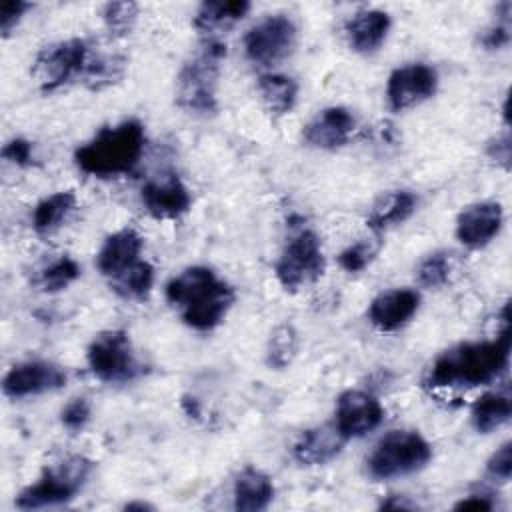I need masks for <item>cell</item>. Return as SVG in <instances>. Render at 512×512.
<instances>
[{
  "instance_id": "1",
  "label": "cell",
  "mask_w": 512,
  "mask_h": 512,
  "mask_svg": "<svg viewBox=\"0 0 512 512\" xmlns=\"http://www.w3.org/2000/svg\"><path fill=\"white\" fill-rule=\"evenodd\" d=\"M510 360V322L494 340L462 342L444 350L428 368V388H474L496 380Z\"/></svg>"
},
{
  "instance_id": "2",
  "label": "cell",
  "mask_w": 512,
  "mask_h": 512,
  "mask_svg": "<svg viewBox=\"0 0 512 512\" xmlns=\"http://www.w3.org/2000/svg\"><path fill=\"white\" fill-rule=\"evenodd\" d=\"M166 300L180 312L186 326L208 332L216 328L234 304V290L208 266H190L170 278Z\"/></svg>"
},
{
  "instance_id": "3",
  "label": "cell",
  "mask_w": 512,
  "mask_h": 512,
  "mask_svg": "<svg viewBox=\"0 0 512 512\" xmlns=\"http://www.w3.org/2000/svg\"><path fill=\"white\" fill-rule=\"evenodd\" d=\"M146 144L144 126L130 118L104 126L74 152L76 166L94 178H116L136 168Z\"/></svg>"
},
{
  "instance_id": "4",
  "label": "cell",
  "mask_w": 512,
  "mask_h": 512,
  "mask_svg": "<svg viewBox=\"0 0 512 512\" xmlns=\"http://www.w3.org/2000/svg\"><path fill=\"white\" fill-rule=\"evenodd\" d=\"M226 56V46L208 38L202 48L182 66L178 74L176 102L190 114H214L218 108L216 88L220 78V62Z\"/></svg>"
},
{
  "instance_id": "5",
  "label": "cell",
  "mask_w": 512,
  "mask_h": 512,
  "mask_svg": "<svg viewBox=\"0 0 512 512\" xmlns=\"http://www.w3.org/2000/svg\"><path fill=\"white\" fill-rule=\"evenodd\" d=\"M94 462L86 456H66L44 468L40 478L16 496V508L36 510L70 502L88 482Z\"/></svg>"
},
{
  "instance_id": "6",
  "label": "cell",
  "mask_w": 512,
  "mask_h": 512,
  "mask_svg": "<svg viewBox=\"0 0 512 512\" xmlns=\"http://www.w3.org/2000/svg\"><path fill=\"white\" fill-rule=\"evenodd\" d=\"M432 458V446L414 430L388 432L368 456V472L376 480L400 478L422 470Z\"/></svg>"
},
{
  "instance_id": "7",
  "label": "cell",
  "mask_w": 512,
  "mask_h": 512,
  "mask_svg": "<svg viewBox=\"0 0 512 512\" xmlns=\"http://www.w3.org/2000/svg\"><path fill=\"white\" fill-rule=\"evenodd\" d=\"M92 46L84 38H70L44 46L32 64V76L42 94H52L72 80H82Z\"/></svg>"
},
{
  "instance_id": "8",
  "label": "cell",
  "mask_w": 512,
  "mask_h": 512,
  "mask_svg": "<svg viewBox=\"0 0 512 512\" xmlns=\"http://www.w3.org/2000/svg\"><path fill=\"white\" fill-rule=\"evenodd\" d=\"M86 360L90 372L106 384H126L142 374V364L124 330L100 332L90 342Z\"/></svg>"
},
{
  "instance_id": "9",
  "label": "cell",
  "mask_w": 512,
  "mask_h": 512,
  "mask_svg": "<svg viewBox=\"0 0 512 512\" xmlns=\"http://www.w3.org/2000/svg\"><path fill=\"white\" fill-rule=\"evenodd\" d=\"M324 264L320 238L314 230L300 228L288 238L274 272L284 290L296 292L316 282L324 274Z\"/></svg>"
},
{
  "instance_id": "10",
  "label": "cell",
  "mask_w": 512,
  "mask_h": 512,
  "mask_svg": "<svg viewBox=\"0 0 512 512\" xmlns=\"http://www.w3.org/2000/svg\"><path fill=\"white\" fill-rule=\"evenodd\" d=\"M296 38V24L288 16L270 14L246 32L244 52L250 62L260 66H272L292 54Z\"/></svg>"
},
{
  "instance_id": "11",
  "label": "cell",
  "mask_w": 512,
  "mask_h": 512,
  "mask_svg": "<svg viewBox=\"0 0 512 512\" xmlns=\"http://www.w3.org/2000/svg\"><path fill=\"white\" fill-rule=\"evenodd\" d=\"M438 74L424 62L396 68L386 84V98L392 112L408 110L436 94Z\"/></svg>"
},
{
  "instance_id": "12",
  "label": "cell",
  "mask_w": 512,
  "mask_h": 512,
  "mask_svg": "<svg viewBox=\"0 0 512 512\" xmlns=\"http://www.w3.org/2000/svg\"><path fill=\"white\" fill-rule=\"evenodd\" d=\"M66 380L68 374L62 366L44 360H26L14 364L6 372L2 380V392L8 398H28L58 390L66 384Z\"/></svg>"
},
{
  "instance_id": "13",
  "label": "cell",
  "mask_w": 512,
  "mask_h": 512,
  "mask_svg": "<svg viewBox=\"0 0 512 512\" xmlns=\"http://www.w3.org/2000/svg\"><path fill=\"white\" fill-rule=\"evenodd\" d=\"M382 420L384 408L372 394L362 390H346L338 396L334 424L346 440L372 432Z\"/></svg>"
},
{
  "instance_id": "14",
  "label": "cell",
  "mask_w": 512,
  "mask_h": 512,
  "mask_svg": "<svg viewBox=\"0 0 512 512\" xmlns=\"http://www.w3.org/2000/svg\"><path fill=\"white\" fill-rule=\"evenodd\" d=\"M146 212L156 220H176L190 210L192 196L178 174L168 172L148 180L140 190Z\"/></svg>"
},
{
  "instance_id": "15",
  "label": "cell",
  "mask_w": 512,
  "mask_h": 512,
  "mask_svg": "<svg viewBox=\"0 0 512 512\" xmlns=\"http://www.w3.org/2000/svg\"><path fill=\"white\" fill-rule=\"evenodd\" d=\"M356 130V118L348 108L330 106L318 112L302 132L304 142L316 150L342 148Z\"/></svg>"
},
{
  "instance_id": "16",
  "label": "cell",
  "mask_w": 512,
  "mask_h": 512,
  "mask_svg": "<svg viewBox=\"0 0 512 512\" xmlns=\"http://www.w3.org/2000/svg\"><path fill=\"white\" fill-rule=\"evenodd\" d=\"M502 206L498 202H476L466 206L456 220V238L466 248H482L502 228Z\"/></svg>"
},
{
  "instance_id": "17",
  "label": "cell",
  "mask_w": 512,
  "mask_h": 512,
  "mask_svg": "<svg viewBox=\"0 0 512 512\" xmlns=\"http://www.w3.org/2000/svg\"><path fill=\"white\" fill-rule=\"evenodd\" d=\"M420 294L410 288H394L382 292L370 302L368 320L380 332H394L410 322V318L418 312Z\"/></svg>"
},
{
  "instance_id": "18",
  "label": "cell",
  "mask_w": 512,
  "mask_h": 512,
  "mask_svg": "<svg viewBox=\"0 0 512 512\" xmlns=\"http://www.w3.org/2000/svg\"><path fill=\"white\" fill-rule=\"evenodd\" d=\"M346 442L336 424H322L298 436L292 446V456L302 466H320L334 460Z\"/></svg>"
},
{
  "instance_id": "19",
  "label": "cell",
  "mask_w": 512,
  "mask_h": 512,
  "mask_svg": "<svg viewBox=\"0 0 512 512\" xmlns=\"http://www.w3.org/2000/svg\"><path fill=\"white\" fill-rule=\"evenodd\" d=\"M142 236L134 228L110 234L96 254V266L106 278H114L140 260Z\"/></svg>"
},
{
  "instance_id": "20",
  "label": "cell",
  "mask_w": 512,
  "mask_h": 512,
  "mask_svg": "<svg viewBox=\"0 0 512 512\" xmlns=\"http://www.w3.org/2000/svg\"><path fill=\"white\" fill-rule=\"evenodd\" d=\"M390 30V16L384 10H360L344 24L348 46L358 54L376 52Z\"/></svg>"
},
{
  "instance_id": "21",
  "label": "cell",
  "mask_w": 512,
  "mask_h": 512,
  "mask_svg": "<svg viewBox=\"0 0 512 512\" xmlns=\"http://www.w3.org/2000/svg\"><path fill=\"white\" fill-rule=\"evenodd\" d=\"M416 204H418L416 196L408 190H394V192L382 194L370 208L366 226L374 234H382L388 228H394V226L406 222L414 214Z\"/></svg>"
},
{
  "instance_id": "22",
  "label": "cell",
  "mask_w": 512,
  "mask_h": 512,
  "mask_svg": "<svg viewBox=\"0 0 512 512\" xmlns=\"http://www.w3.org/2000/svg\"><path fill=\"white\" fill-rule=\"evenodd\" d=\"M274 498V484L268 474L246 466L234 480V508L240 512H260Z\"/></svg>"
},
{
  "instance_id": "23",
  "label": "cell",
  "mask_w": 512,
  "mask_h": 512,
  "mask_svg": "<svg viewBox=\"0 0 512 512\" xmlns=\"http://www.w3.org/2000/svg\"><path fill=\"white\" fill-rule=\"evenodd\" d=\"M250 2L246 0H208L202 2L194 16V26L202 34H218L246 16Z\"/></svg>"
},
{
  "instance_id": "24",
  "label": "cell",
  "mask_w": 512,
  "mask_h": 512,
  "mask_svg": "<svg viewBox=\"0 0 512 512\" xmlns=\"http://www.w3.org/2000/svg\"><path fill=\"white\" fill-rule=\"evenodd\" d=\"M76 208V194L70 190L54 192L40 200L32 210V228L36 234L48 236L56 232Z\"/></svg>"
},
{
  "instance_id": "25",
  "label": "cell",
  "mask_w": 512,
  "mask_h": 512,
  "mask_svg": "<svg viewBox=\"0 0 512 512\" xmlns=\"http://www.w3.org/2000/svg\"><path fill=\"white\" fill-rule=\"evenodd\" d=\"M258 92L266 110L274 116L288 114L298 98V84L286 74H262L258 78Z\"/></svg>"
},
{
  "instance_id": "26",
  "label": "cell",
  "mask_w": 512,
  "mask_h": 512,
  "mask_svg": "<svg viewBox=\"0 0 512 512\" xmlns=\"http://www.w3.org/2000/svg\"><path fill=\"white\" fill-rule=\"evenodd\" d=\"M512 412L508 392H486L472 404V424L480 434H488L508 422Z\"/></svg>"
},
{
  "instance_id": "27",
  "label": "cell",
  "mask_w": 512,
  "mask_h": 512,
  "mask_svg": "<svg viewBox=\"0 0 512 512\" xmlns=\"http://www.w3.org/2000/svg\"><path fill=\"white\" fill-rule=\"evenodd\" d=\"M152 284H154V268L146 260H138L118 276L110 278V288L124 300L148 298Z\"/></svg>"
},
{
  "instance_id": "28",
  "label": "cell",
  "mask_w": 512,
  "mask_h": 512,
  "mask_svg": "<svg viewBox=\"0 0 512 512\" xmlns=\"http://www.w3.org/2000/svg\"><path fill=\"white\" fill-rule=\"evenodd\" d=\"M126 58L120 54H90L82 82L90 90H102L112 86L124 76Z\"/></svg>"
},
{
  "instance_id": "29",
  "label": "cell",
  "mask_w": 512,
  "mask_h": 512,
  "mask_svg": "<svg viewBox=\"0 0 512 512\" xmlns=\"http://www.w3.org/2000/svg\"><path fill=\"white\" fill-rule=\"evenodd\" d=\"M78 276H80L78 262L70 256H58L38 270L34 282L42 292L54 294L68 288L74 280H78Z\"/></svg>"
},
{
  "instance_id": "30",
  "label": "cell",
  "mask_w": 512,
  "mask_h": 512,
  "mask_svg": "<svg viewBox=\"0 0 512 512\" xmlns=\"http://www.w3.org/2000/svg\"><path fill=\"white\" fill-rule=\"evenodd\" d=\"M298 350V336L290 324L278 326L268 342L266 362L272 368H286Z\"/></svg>"
},
{
  "instance_id": "31",
  "label": "cell",
  "mask_w": 512,
  "mask_h": 512,
  "mask_svg": "<svg viewBox=\"0 0 512 512\" xmlns=\"http://www.w3.org/2000/svg\"><path fill=\"white\" fill-rule=\"evenodd\" d=\"M138 18V4L134 2H110L102 10V20L112 38L128 36Z\"/></svg>"
},
{
  "instance_id": "32",
  "label": "cell",
  "mask_w": 512,
  "mask_h": 512,
  "mask_svg": "<svg viewBox=\"0 0 512 512\" xmlns=\"http://www.w3.org/2000/svg\"><path fill=\"white\" fill-rule=\"evenodd\" d=\"M416 276H418V282L424 286V288H438V286H444L450 278V256L446 252H434V254H428L418 270H416Z\"/></svg>"
},
{
  "instance_id": "33",
  "label": "cell",
  "mask_w": 512,
  "mask_h": 512,
  "mask_svg": "<svg viewBox=\"0 0 512 512\" xmlns=\"http://www.w3.org/2000/svg\"><path fill=\"white\" fill-rule=\"evenodd\" d=\"M378 246L380 244L376 240L362 238L350 244L346 250H342L338 256V262L346 272H360L374 260V256L378 254Z\"/></svg>"
},
{
  "instance_id": "34",
  "label": "cell",
  "mask_w": 512,
  "mask_h": 512,
  "mask_svg": "<svg viewBox=\"0 0 512 512\" xmlns=\"http://www.w3.org/2000/svg\"><path fill=\"white\" fill-rule=\"evenodd\" d=\"M90 416H92V406L86 398L78 396V398H72L60 412V422L66 430L70 432H80L88 422H90Z\"/></svg>"
},
{
  "instance_id": "35",
  "label": "cell",
  "mask_w": 512,
  "mask_h": 512,
  "mask_svg": "<svg viewBox=\"0 0 512 512\" xmlns=\"http://www.w3.org/2000/svg\"><path fill=\"white\" fill-rule=\"evenodd\" d=\"M30 8H32V4L22 2V0H6L0 4V30H2L4 38H8L12 34V30L18 26L22 16Z\"/></svg>"
},
{
  "instance_id": "36",
  "label": "cell",
  "mask_w": 512,
  "mask_h": 512,
  "mask_svg": "<svg viewBox=\"0 0 512 512\" xmlns=\"http://www.w3.org/2000/svg\"><path fill=\"white\" fill-rule=\"evenodd\" d=\"M2 158L14 166L26 168L32 164L34 160V150H32V142L26 138H12L10 142L4 144L2 148Z\"/></svg>"
},
{
  "instance_id": "37",
  "label": "cell",
  "mask_w": 512,
  "mask_h": 512,
  "mask_svg": "<svg viewBox=\"0 0 512 512\" xmlns=\"http://www.w3.org/2000/svg\"><path fill=\"white\" fill-rule=\"evenodd\" d=\"M486 470L492 478L502 482L510 480L512 474V442H504L486 462Z\"/></svg>"
},
{
  "instance_id": "38",
  "label": "cell",
  "mask_w": 512,
  "mask_h": 512,
  "mask_svg": "<svg viewBox=\"0 0 512 512\" xmlns=\"http://www.w3.org/2000/svg\"><path fill=\"white\" fill-rule=\"evenodd\" d=\"M510 42V6L504 10L502 20L496 22L492 28H488L480 36V44L488 50H498L504 48Z\"/></svg>"
},
{
  "instance_id": "39",
  "label": "cell",
  "mask_w": 512,
  "mask_h": 512,
  "mask_svg": "<svg viewBox=\"0 0 512 512\" xmlns=\"http://www.w3.org/2000/svg\"><path fill=\"white\" fill-rule=\"evenodd\" d=\"M488 156L492 160H496L498 164H502L504 168H508V164H510V138L502 136V138H496L494 142H490L488 144Z\"/></svg>"
},
{
  "instance_id": "40",
  "label": "cell",
  "mask_w": 512,
  "mask_h": 512,
  "mask_svg": "<svg viewBox=\"0 0 512 512\" xmlns=\"http://www.w3.org/2000/svg\"><path fill=\"white\" fill-rule=\"evenodd\" d=\"M456 510H492L494 504L486 494H470L454 504Z\"/></svg>"
},
{
  "instance_id": "41",
  "label": "cell",
  "mask_w": 512,
  "mask_h": 512,
  "mask_svg": "<svg viewBox=\"0 0 512 512\" xmlns=\"http://www.w3.org/2000/svg\"><path fill=\"white\" fill-rule=\"evenodd\" d=\"M380 508H388V510H412L414 504L406 502V500H398V496H390L388 500H384L380 504Z\"/></svg>"
},
{
  "instance_id": "42",
  "label": "cell",
  "mask_w": 512,
  "mask_h": 512,
  "mask_svg": "<svg viewBox=\"0 0 512 512\" xmlns=\"http://www.w3.org/2000/svg\"><path fill=\"white\" fill-rule=\"evenodd\" d=\"M124 508H126V510H148V508H152V506H150V504H144V502H128Z\"/></svg>"
}]
</instances>
